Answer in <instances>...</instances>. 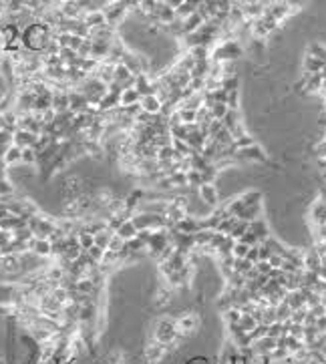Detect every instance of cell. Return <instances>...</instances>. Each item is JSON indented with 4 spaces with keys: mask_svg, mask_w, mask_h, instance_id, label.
I'll list each match as a JSON object with an SVG mask.
<instances>
[{
    "mask_svg": "<svg viewBox=\"0 0 326 364\" xmlns=\"http://www.w3.org/2000/svg\"><path fill=\"white\" fill-rule=\"evenodd\" d=\"M50 40H52L50 29L40 20H36V22L33 20L22 29V45L26 50H33V52L47 50Z\"/></svg>",
    "mask_w": 326,
    "mask_h": 364,
    "instance_id": "1",
    "label": "cell"
},
{
    "mask_svg": "<svg viewBox=\"0 0 326 364\" xmlns=\"http://www.w3.org/2000/svg\"><path fill=\"white\" fill-rule=\"evenodd\" d=\"M234 159H236V163H256V165H264V163H268L270 161V157H268V153H266V149L264 147H260V145H252V147H246V149H238V151H234Z\"/></svg>",
    "mask_w": 326,
    "mask_h": 364,
    "instance_id": "2",
    "label": "cell"
},
{
    "mask_svg": "<svg viewBox=\"0 0 326 364\" xmlns=\"http://www.w3.org/2000/svg\"><path fill=\"white\" fill-rule=\"evenodd\" d=\"M197 195L201 199V204L208 206L210 209H215L220 206V191H217L215 183H201L197 187Z\"/></svg>",
    "mask_w": 326,
    "mask_h": 364,
    "instance_id": "3",
    "label": "cell"
},
{
    "mask_svg": "<svg viewBox=\"0 0 326 364\" xmlns=\"http://www.w3.org/2000/svg\"><path fill=\"white\" fill-rule=\"evenodd\" d=\"M127 8H129L127 2H109V4H105L103 15H105V18H107V24H109V26L117 24V22L129 12Z\"/></svg>",
    "mask_w": 326,
    "mask_h": 364,
    "instance_id": "4",
    "label": "cell"
},
{
    "mask_svg": "<svg viewBox=\"0 0 326 364\" xmlns=\"http://www.w3.org/2000/svg\"><path fill=\"white\" fill-rule=\"evenodd\" d=\"M175 336H178V326H175L171 320H161L159 324H157L155 338H157V342H161L163 346L169 344L171 340H175Z\"/></svg>",
    "mask_w": 326,
    "mask_h": 364,
    "instance_id": "5",
    "label": "cell"
},
{
    "mask_svg": "<svg viewBox=\"0 0 326 364\" xmlns=\"http://www.w3.org/2000/svg\"><path fill=\"white\" fill-rule=\"evenodd\" d=\"M308 215H310V222L314 227L326 225V201H322L320 197L314 199L308 207Z\"/></svg>",
    "mask_w": 326,
    "mask_h": 364,
    "instance_id": "6",
    "label": "cell"
},
{
    "mask_svg": "<svg viewBox=\"0 0 326 364\" xmlns=\"http://www.w3.org/2000/svg\"><path fill=\"white\" fill-rule=\"evenodd\" d=\"M155 20L161 24V26H169L178 20V15H175V10L167 4V0H163L159 2L157 0V6H155Z\"/></svg>",
    "mask_w": 326,
    "mask_h": 364,
    "instance_id": "7",
    "label": "cell"
},
{
    "mask_svg": "<svg viewBox=\"0 0 326 364\" xmlns=\"http://www.w3.org/2000/svg\"><path fill=\"white\" fill-rule=\"evenodd\" d=\"M173 230L179 232V234H185V236H194L196 232L201 230V222H199L197 218H194V215H185L181 222L175 223Z\"/></svg>",
    "mask_w": 326,
    "mask_h": 364,
    "instance_id": "8",
    "label": "cell"
},
{
    "mask_svg": "<svg viewBox=\"0 0 326 364\" xmlns=\"http://www.w3.org/2000/svg\"><path fill=\"white\" fill-rule=\"evenodd\" d=\"M139 105H141V111H145L149 115H161L163 113V103H161V99L155 95V93L141 97Z\"/></svg>",
    "mask_w": 326,
    "mask_h": 364,
    "instance_id": "9",
    "label": "cell"
},
{
    "mask_svg": "<svg viewBox=\"0 0 326 364\" xmlns=\"http://www.w3.org/2000/svg\"><path fill=\"white\" fill-rule=\"evenodd\" d=\"M302 266H304V269H308V272H318V269L322 268V255L314 248L302 252Z\"/></svg>",
    "mask_w": 326,
    "mask_h": 364,
    "instance_id": "10",
    "label": "cell"
},
{
    "mask_svg": "<svg viewBox=\"0 0 326 364\" xmlns=\"http://www.w3.org/2000/svg\"><path fill=\"white\" fill-rule=\"evenodd\" d=\"M250 232L258 237V244H264V241L272 236V230H270V223L264 220V218H260V220H254V222H250Z\"/></svg>",
    "mask_w": 326,
    "mask_h": 364,
    "instance_id": "11",
    "label": "cell"
},
{
    "mask_svg": "<svg viewBox=\"0 0 326 364\" xmlns=\"http://www.w3.org/2000/svg\"><path fill=\"white\" fill-rule=\"evenodd\" d=\"M22 268L20 264V255L18 253H6V255H0V269L2 272H18V269Z\"/></svg>",
    "mask_w": 326,
    "mask_h": 364,
    "instance_id": "12",
    "label": "cell"
},
{
    "mask_svg": "<svg viewBox=\"0 0 326 364\" xmlns=\"http://www.w3.org/2000/svg\"><path fill=\"white\" fill-rule=\"evenodd\" d=\"M52 109L57 113L69 111V93L66 91H52Z\"/></svg>",
    "mask_w": 326,
    "mask_h": 364,
    "instance_id": "13",
    "label": "cell"
},
{
    "mask_svg": "<svg viewBox=\"0 0 326 364\" xmlns=\"http://www.w3.org/2000/svg\"><path fill=\"white\" fill-rule=\"evenodd\" d=\"M34 143H36V135H33L31 131L18 129L15 133V143H12V145L20 147V149H26V147H34Z\"/></svg>",
    "mask_w": 326,
    "mask_h": 364,
    "instance_id": "14",
    "label": "cell"
},
{
    "mask_svg": "<svg viewBox=\"0 0 326 364\" xmlns=\"http://www.w3.org/2000/svg\"><path fill=\"white\" fill-rule=\"evenodd\" d=\"M203 22H206V20H203V18L199 16V12H194L192 16H187L185 20H181V34L185 36V34H192V32H196V31L199 29V26H201Z\"/></svg>",
    "mask_w": 326,
    "mask_h": 364,
    "instance_id": "15",
    "label": "cell"
},
{
    "mask_svg": "<svg viewBox=\"0 0 326 364\" xmlns=\"http://www.w3.org/2000/svg\"><path fill=\"white\" fill-rule=\"evenodd\" d=\"M324 63L318 61L316 57H312V55H304V61H302V69L306 75H320L322 69H324Z\"/></svg>",
    "mask_w": 326,
    "mask_h": 364,
    "instance_id": "16",
    "label": "cell"
},
{
    "mask_svg": "<svg viewBox=\"0 0 326 364\" xmlns=\"http://www.w3.org/2000/svg\"><path fill=\"white\" fill-rule=\"evenodd\" d=\"M115 236H119L123 241H131L133 237H137V227L133 225V222L131 220H125L123 222V225L119 227V230L115 232Z\"/></svg>",
    "mask_w": 326,
    "mask_h": 364,
    "instance_id": "17",
    "label": "cell"
},
{
    "mask_svg": "<svg viewBox=\"0 0 326 364\" xmlns=\"http://www.w3.org/2000/svg\"><path fill=\"white\" fill-rule=\"evenodd\" d=\"M141 101V95L137 89H127V91H121V99L119 105L121 107H131V105H137Z\"/></svg>",
    "mask_w": 326,
    "mask_h": 364,
    "instance_id": "18",
    "label": "cell"
},
{
    "mask_svg": "<svg viewBox=\"0 0 326 364\" xmlns=\"http://www.w3.org/2000/svg\"><path fill=\"white\" fill-rule=\"evenodd\" d=\"M4 163L8 167L16 165V163H22V149H20V147H16V145H10L8 147V151L4 155Z\"/></svg>",
    "mask_w": 326,
    "mask_h": 364,
    "instance_id": "19",
    "label": "cell"
},
{
    "mask_svg": "<svg viewBox=\"0 0 326 364\" xmlns=\"http://www.w3.org/2000/svg\"><path fill=\"white\" fill-rule=\"evenodd\" d=\"M194 12H197V2H192V0H183L181 6L175 10V15H178V20H185L187 16H192Z\"/></svg>",
    "mask_w": 326,
    "mask_h": 364,
    "instance_id": "20",
    "label": "cell"
},
{
    "mask_svg": "<svg viewBox=\"0 0 326 364\" xmlns=\"http://www.w3.org/2000/svg\"><path fill=\"white\" fill-rule=\"evenodd\" d=\"M236 223H238V218H234V215H226V218H222V222H220V225H217L215 232H220L224 236H229L232 230L236 227Z\"/></svg>",
    "mask_w": 326,
    "mask_h": 364,
    "instance_id": "21",
    "label": "cell"
},
{
    "mask_svg": "<svg viewBox=\"0 0 326 364\" xmlns=\"http://www.w3.org/2000/svg\"><path fill=\"white\" fill-rule=\"evenodd\" d=\"M208 109H210V115H212L213 121H224V117H226L228 111H229L226 103H212Z\"/></svg>",
    "mask_w": 326,
    "mask_h": 364,
    "instance_id": "22",
    "label": "cell"
},
{
    "mask_svg": "<svg viewBox=\"0 0 326 364\" xmlns=\"http://www.w3.org/2000/svg\"><path fill=\"white\" fill-rule=\"evenodd\" d=\"M113 232L109 230H103V232H99L97 236H95V246H99V248H103V250H109V244H111V239H113Z\"/></svg>",
    "mask_w": 326,
    "mask_h": 364,
    "instance_id": "23",
    "label": "cell"
},
{
    "mask_svg": "<svg viewBox=\"0 0 326 364\" xmlns=\"http://www.w3.org/2000/svg\"><path fill=\"white\" fill-rule=\"evenodd\" d=\"M252 145H256V137H254V135H250V133H246V135H242V137L234 139V151L246 149V147H252Z\"/></svg>",
    "mask_w": 326,
    "mask_h": 364,
    "instance_id": "24",
    "label": "cell"
},
{
    "mask_svg": "<svg viewBox=\"0 0 326 364\" xmlns=\"http://www.w3.org/2000/svg\"><path fill=\"white\" fill-rule=\"evenodd\" d=\"M145 354H147V360L157 362L159 358H163V344H161V342L151 344V346H149V348L145 350Z\"/></svg>",
    "mask_w": 326,
    "mask_h": 364,
    "instance_id": "25",
    "label": "cell"
},
{
    "mask_svg": "<svg viewBox=\"0 0 326 364\" xmlns=\"http://www.w3.org/2000/svg\"><path fill=\"white\" fill-rule=\"evenodd\" d=\"M248 252H250V246L242 244V241H234V246H232V258L234 260H246Z\"/></svg>",
    "mask_w": 326,
    "mask_h": 364,
    "instance_id": "26",
    "label": "cell"
},
{
    "mask_svg": "<svg viewBox=\"0 0 326 364\" xmlns=\"http://www.w3.org/2000/svg\"><path fill=\"white\" fill-rule=\"evenodd\" d=\"M77 236H79V246H81V250H91L93 246H95V236H91V234H87V232H83V230H79L77 232Z\"/></svg>",
    "mask_w": 326,
    "mask_h": 364,
    "instance_id": "27",
    "label": "cell"
},
{
    "mask_svg": "<svg viewBox=\"0 0 326 364\" xmlns=\"http://www.w3.org/2000/svg\"><path fill=\"white\" fill-rule=\"evenodd\" d=\"M250 230V222H244V220H238V223H236V227L232 230V234H229V237H232L234 241H238L244 234H246Z\"/></svg>",
    "mask_w": 326,
    "mask_h": 364,
    "instance_id": "28",
    "label": "cell"
},
{
    "mask_svg": "<svg viewBox=\"0 0 326 364\" xmlns=\"http://www.w3.org/2000/svg\"><path fill=\"white\" fill-rule=\"evenodd\" d=\"M201 173V181L203 183H215V179H217V175H220V171H217L212 163L203 169V171H199Z\"/></svg>",
    "mask_w": 326,
    "mask_h": 364,
    "instance_id": "29",
    "label": "cell"
},
{
    "mask_svg": "<svg viewBox=\"0 0 326 364\" xmlns=\"http://www.w3.org/2000/svg\"><path fill=\"white\" fill-rule=\"evenodd\" d=\"M38 161V153L34 151V147H26L22 149V163L24 165H34Z\"/></svg>",
    "mask_w": 326,
    "mask_h": 364,
    "instance_id": "30",
    "label": "cell"
},
{
    "mask_svg": "<svg viewBox=\"0 0 326 364\" xmlns=\"http://www.w3.org/2000/svg\"><path fill=\"white\" fill-rule=\"evenodd\" d=\"M12 193H15V185H12V181L8 177L6 179H0V199H6Z\"/></svg>",
    "mask_w": 326,
    "mask_h": 364,
    "instance_id": "31",
    "label": "cell"
},
{
    "mask_svg": "<svg viewBox=\"0 0 326 364\" xmlns=\"http://www.w3.org/2000/svg\"><path fill=\"white\" fill-rule=\"evenodd\" d=\"M105 252H107V250H103V248H99V246H93L91 250H87V253L91 255V260H93L95 264H103Z\"/></svg>",
    "mask_w": 326,
    "mask_h": 364,
    "instance_id": "32",
    "label": "cell"
},
{
    "mask_svg": "<svg viewBox=\"0 0 326 364\" xmlns=\"http://www.w3.org/2000/svg\"><path fill=\"white\" fill-rule=\"evenodd\" d=\"M226 320H228V324L232 326V324H238V322L242 320V310L240 308H229L228 312H226Z\"/></svg>",
    "mask_w": 326,
    "mask_h": 364,
    "instance_id": "33",
    "label": "cell"
},
{
    "mask_svg": "<svg viewBox=\"0 0 326 364\" xmlns=\"http://www.w3.org/2000/svg\"><path fill=\"white\" fill-rule=\"evenodd\" d=\"M15 143V133H10L8 129L0 131V147H10Z\"/></svg>",
    "mask_w": 326,
    "mask_h": 364,
    "instance_id": "34",
    "label": "cell"
},
{
    "mask_svg": "<svg viewBox=\"0 0 326 364\" xmlns=\"http://www.w3.org/2000/svg\"><path fill=\"white\" fill-rule=\"evenodd\" d=\"M123 248H125V241L121 239L119 236H113V239H111V244H109V252H115V253H121L123 252Z\"/></svg>",
    "mask_w": 326,
    "mask_h": 364,
    "instance_id": "35",
    "label": "cell"
},
{
    "mask_svg": "<svg viewBox=\"0 0 326 364\" xmlns=\"http://www.w3.org/2000/svg\"><path fill=\"white\" fill-rule=\"evenodd\" d=\"M254 268H256V272L260 274V276H268V278H270V274H272V269H274V268L270 266V262H258Z\"/></svg>",
    "mask_w": 326,
    "mask_h": 364,
    "instance_id": "36",
    "label": "cell"
},
{
    "mask_svg": "<svg viewBox=\"0 0 326 364\" xmlns=\"http://www.w3.org/2000/svg\"><path fill=\"white\" fill-rule=\"evenodd\" d=\"M238 241H242V244H246V246H250V248L258 246V237H256V236H254V234H252L250 230H248L246 234H244V236H242V237H240Z\"/></svg>",
    "mask_w": 326,
    "mask_h": 364,
    "instance_id": "37",
    "label": "cell"
},
{
    "mask_svg": "<svg viewBox=\"0 0 326 364\" xmlns=\"http://www.w3.org/2000/svg\"><path fill=\"white\" fill-rule=\"evenodd\" d=\"M314 153L318 155V159L326 157V141H324V139H320V141L314 145Z\"/></svg>",
    "mask_w": 326,
    "mask_h": 364,
    "instance_id": "38",
    "label": "cell"
},
{
    "mask_svg": "<svg viewBox=\"0 0 326 364\" xmlns=\"http://www.w3.org/2000/svg\"><path fill=\"white\" fill-rule=\"evenodd\" d=\"M6 175H8V165L0 159V179H6Z\"/></svg>",
    "mask_w": 326,
    "mask_h": 364,
    "instance_id": "39",
    "label": "cell"
},
{
    "mask_svg": "<svg viewBox=\"0 0 326 364\" xmlns=\"http://www.w3.org/2000/svg\"><path fill=\"white\" fill-rule=\"evenodd\" d=\"M4 125H6V123H4V115H0V131L4 129Z\"/></svg>",
    "mask_w": 326,
    "mask_h": 364,
    "instance_id": "40",
    "label": "cell"
},
{
    "mask_svg": "<svg viewBox=\"0 0 326 364\" xmlns=\"http://www.w3.org/2000/svg\"><path fill=\"white\" fill-rule=\"evenodd\" d=\"M322 268H326V255H322Z\"/></svg>",
    "mask_w": 326,
    "mask_h": 364,
    "instance_id": "41",
    "label": "cell"
}]
</instances>
